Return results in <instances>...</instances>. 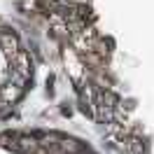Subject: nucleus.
<instances>
[{
    "label": "nucleus",
    "instance_id": "obj_1",
    "mask_svg": "<svg viewBox=\"0 0 154 154\" xmlns=\"http://www.w3.org/2000/svg\"><path fill=\"white\" fill-rule=\"evenodd\" d=\"M12 61V72L19 77L21 82L23 79H28L30 72H33V63H30V56H28V51H23V49H19L17 51V56L10 58Z\"/></svg>",
    "mask_w": 154,
    "mask_h": 154
},
{
    "label": "nucleus",
    "instance_id": "obj_2",
    "mask_svg": "<svg viewBox=\"0 0 154 154\" xmlns=\"http://www.w3.org/2000/svg\"><path fill=\"white\" fill-rule=\"evenodd\" d=\"M63 58H66L68 72L72 75V79H77V82H79V79L84 77V66H87V63H84V58L79 56L75 49H66V51H63Z\"/></svg>",
    "mask_w": 154,
    "mask_h": 154
},
{
    "label": "nucleus",
    "instance_id": "obj_3",
    "mask_svg": "<svg viewBox=\"0 0 154 154\" xmlns=\"http://www.w3.org/2000/svg\"><path fill=\"white\" fill-rule=\"evenodd\" d=\"M0 47L7 54V58H14L17 51H19V40L14 33H0Z\"/></svg>",
    "mask_w": 154,
    "mask_h": 154
},
{
    "label": "nucleus",
    "instance_id": "obj_4",
    "mask_svg": "<svg viewBox=\"0 0 154 154\" xmlns=\"http://www.w3.org/2000/svg\"><path fill=\"white\" fill-rule=\"evenodd\" d=\"M19 96H21V89L17 87V84H7V87L2 89V100H5V103H14Z\"/></svg>",
    "mask_w": 154,
    "mask_h": 154
}]
</instances>
